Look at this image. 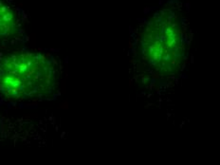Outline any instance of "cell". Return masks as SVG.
Returning <instances> with one entry per match:
<instances>
[{
  "instance_id": "6da1fadb",
  "label": "cell",
  "mask_w": 220,
  "mask_h": 165,
  "mask_svg": "<svg viewBox=\"0 0 220 165\" xmlns=\"http://www.w3.org/2000/svg\"><path fill=\"white\" fill-rule=\"evenodd\" d=\"M138 67L155 78H168L181 70L188 53L189 35L184 17L175 6L154 13L138 27L134 42Z\"/></svg>"
},
{
  "instance_id": "7a4b0ae2",
  "label": "cell",
  "mask_w": 220,
  "mask_h": 165,
  "mask_svg": "<svg viewBox=\"0 0 220 165\" xmlns=\"http://www.w3.org/2000/svg\"><path fill=\"white\" fill-rule=\"evenodd\" d=\"M62 64L50 53L18 49L0 54V99L13 104L49 101L59 95Z\"/></svg>"
},
{
  "instance_id": "3957f363",
  "label": "cell",
  "mask_w": 220,
  "mask_h": 165,
  "mask_svg": "<svg viewBox=\"0 0 220 165\" xmlns=\"http://www.w3.org/2000/svg\"><path fill=\"white\" fill-rule=\"evenodd\" d=\"M23 23L17 10L6 0H0V41H11L22 35Z\"/></svg>"
},
{
  "instance_id": "277c9868",
  "label": "cell",
  "mask_w": 220,
  "mask_h": 165,
  "mask_svg": "<svg viewBox=\"0 0 220 165\" xmlns=\"http://www.w3.org/2000/svg\"><path fill=\"white\" fill-rule=\"evenodd\" d=\"M19 119L7 118L5 115L0 113V140H7V139H13V136H16V135L13 134V130L21 132V130L27 131L28 128H32V127L27 126L28 124H21V125H14L13 126V122H16Z\"/></svg>"
}]
</instances>
